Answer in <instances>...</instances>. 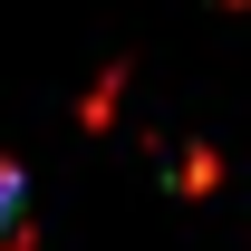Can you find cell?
I'll use <instances>...</instances> for the list:
<instances>
[{"label":"cell","instance_id":"6da1fadb","mask_svg":"<svg viewBox=\"0 0 251 251\" xmlns=\"http://www.w3.org/2000/svg\"><path fill=\"white\" fill-rule=\"evenodd\" d=\"M116 97H126V68H106V77L87 87V106H77V116H87V126H106V116H116Z\"/></svg>","mask_w":251,"mask_h":251},{"label":"cell","instance_id":"7a4b0ae2","mask_svg":"<svg viewBox=\"0 0 251 251\" xmlns=\"http://www.w3.org/2000/svg\"><path fill=\"white\" fill-rule=\"evenodd\" d=\"M174 193H213V155H203V145H193V155L174 164Z\"/></svg>","mask_w":251,"mask_h":251},{"label":"cell","instance_id":"3957f363","mask_svg":"<svg viewBox=\"0 0 251 251\" xmlns=\"http://www.w3.org/2000/svg\"><path fill=\"white\" fill-rule=\"evenodd\" d=\"M222 10H251V0H222Z\"/></svg>","mask_w":251,"mask_h":251}]
</instances>
